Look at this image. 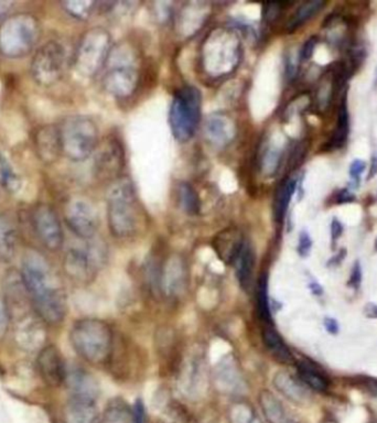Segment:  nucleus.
I'll return each instance as SVG.
<instances>
[{"instance_id":"nucleus-1","label":"nucleus","mask_w":377,"mask_h":423,"mask_svg":"<svg viewBox=\"0 0 377 423\" xmlns=\"http://www.w3.org/2000/svg\"><path fill=\"white\" fill-rule=\"evenodd\" d=\"M20 274L37 316L45 324L61 323L66 314V293L48 259L38 250H26Z\"/></svg>"},{"instance_id":"nucleus-2","label":"nucleus","mask_w":377,"mask_h":423,"mask_svg":"<svg viewBox=\"0 0 377 423\" xmlns=\"http://www.w3.org/2000/svg\"><path fill=\"white\" fill-rule=\"evenodd\" d=\"M242 54L243 47L238 32L226 26L212 29L199 51L201 71L213 81L225 79L236 71Z\"/></svg>"},{"instance_id":"nucleus-3","label":"nucleus","mask_w":377,"mask_h":423,"mask_svg":"<svg viewBox=\"0 0 377 423\" xmlns=\"http://www.w3.org/2000/svg\"><path fill=\"white\" fill-rule=\"evenodd\" d=\"M107 220L111 234L117 238H130L137 233L140 210L134 183L128 178L111 184L106 197Z\"/></svg>"},{"instance_id":"nucleus-4","label":"nucleus","mask_w":377,"mask_h":423,"mask_svg":"<svg viewBox=\"0 0 377 423\" xmlns=\"http://www.w3.org/2000/svg\"><path fill=\"white\" fill-rule=\"evenodd\" d=\"M103 86L114 98L134 94L139 82V58L130 43L113 45L104 66Z\"/></svg>"},{"instance_id":"nucleus-5","label":"nucleus","mask_w":377,"mask_h":423,"mask_svg":"<svg viewBox=\"0 0 377 423\" xmlns=\"http://www.w3.org/2000/svg\"><path fill=\"white\" fill-rule=\"evenodd\" d=\"M41 37V24L31 13L6 17L0 24V54L8 59L29 56Z\"/></svg>"},{"instance_id":"nucleus-6","label":"nucleus","mask_w":377,"mask_h":423,"mask_svg":"<svg viewBox=\"0 0 377 423\" xmlns=\"http://www.w3.org/2000/svg\"><path fill=\"white\" fill-rule=\"evenodd\" d=\"M70 342L77 354L89 363H104L111 352V328L98 318H82L72 326Z\"/></svg>"},{"instance_id":"nucleus-7","label":"nucleus","mask_w":377,"mask_h":423,"mask_svg":"<svg viewBox=\"0 0 377 423\" xmlns=\"http://www.w3.org/2000/svg\"><path fill=\"white\" fill-rule=\"evenodd\" d=\"M60 128L62 155L74 162L90 158L98 147L100 130L95 121L85 115L68 117Z\"/></svg>"},{"instance_id":"nucleus-8","label":"nucleus","mask_w":377,"mask_h":423,"mask_svg":"<svg viewBox=\"0 0 377 423\" xmlns=\"http://www.w3.org/2000/svg\"><path fill=\"white\" fill-rule=\"evenodd\" d=\"M202 111V95L195 86L181 87L172 98L169 124L174 137L179 142L192 139L198 129Z\"/></svg>"},{"instance_id":"nucleus-9","label":"nucleus","mask_w":377,"mask_h":423,"mask_svg":"<svg viewBox=\"0 0 377 423\" xmlns=\"http://www.w3.org/2000/svg\"><path fill=\"white\" fill-rule=\"evenodd\" d=\"M111 35L102 26L87 30L77 45L74 54V66L82 77H95L105 66L111 52Z\"/></svg>"},{"instance_id":"nucleus-10","label":"nucleus","mask_w":377,"mask_h":423,"mask_svg":"<svg viewBox=\"0 0 377 423\" xmlns=\"http://www.w3.org/2000/svg\"><path fill=\"white\" fill-rule=\"evenodd\" d=\"M66 52L63 45L56 40H49L37 47L32 56L30 72L39 86L56 84L66 69Z\"/></svg>"},{"instance_id":"nucleus-11","label":"nucleus","mask_w":377,"mask_h":423,"mask_svg":"<svg viewBox=\"0 0 377 423\" xmlns=\"http://www.w3.org/2000/svg\"><path fill=\"white\" fill-rule=\"evenodd\" d=\"M103 257V252L94 243L71 248L64 257V270L74 282L87 284L95 278Z\"/></svg>"},{"instance_id":"nucleus-12","label":"nucleus","mask_w":377,"mask_h":423,"mask_svg":"<svg viewBox=\"0 0 377 423\" xmlns=\"http://www.w3.org/2000/svg\"><path fill=\"white\" fill-rule=\"evenodd\" d=\"M32 226L38 240L50 252L61 249L64 233L61 222L56 212L48 204L40 203L32 210Z\"/></svg>"},{"instance_id":"nucleus-13","label":"nucleus","mask_w":377,"mask_h":423,"mask_svg":"<svg viewBox=\"0 0 377 423\" xmlns=\"http://www.w3.org/2000/svg\"><path fill=\"white\" fill-rule=\"evenodd\" d=\"M64 218L69 229L81 240H93L98 233V210L90 201L73 197L66 204Z\"/></svg>"},{"instance_id":"nucleus-14","label":"nucleus","mask_w":377,"mask_h":423,"mask_svg":"<svg viewBox=\"0 0 377 423\" xmlns=\"http://www.w3.org/2000/svg\"><path fill=\"white\" fill-rule=\"evenodd\" d=\"M45 325L35 311L16 318L13 326L15 343L26 352H40L47 341Z\"/></svg>"},{"instance_id":"nucleus-15","label":"nucleus","mask_w":377,"mask_h":423,"mask_svg":"<svg viewBox=\"0 0 377 423\" xmlns=\"http://www.w3.org/2000/svg\"><path fill=\"white\" fill-rule=\"evenodd\" d=\"M37 369L48 386L59 387L66 380V365L61 353L54 345H45L38 352Z\"/></svg>"},{"instance_id":"nucleus-16","label":"nucleus","mask_w":377,"mask_h":423,"mask_svg":"<svg viewBox=\"0 0 377 423\" xmlns=\"http://www.w3.org/2000/svg\"><path fill=\"white\" fill-rule=\"evenodd\" d=\"M204 137L214 147L223 148L230 145L236 137V124L225 114H212L206 119L203 126Z\"/></svg>"},{"instance_id":"nucleus-17","label":"nucleus","mask_w":377,"mask_h":423,"mask_svg":"<svg viewBox=\"0 0 377 423\" xmlns=\"http://www.w3.org/2000/svg\"><path fill=\"white\" fill-rule=\"evenodd\" d=\"M35 148L38 157L47 164L56 162L62 155L60 128L56 125L40 127L35 134Z\"/></svg>"},{"instance_id":"nucleus-18","label":"nucleus","mask_w":377,"mask_h":423,"mask_svg":"<svg viewBox=\"0 0 377 423\" xmlns=\"http://www.w3.org/2000/svg\"><path fill=\"white\" fill-rule=\"evenodd\" d=\"M66 387L69 388L70 397L98 400L100 387L98 381L90 373L79 367H66Z\"/></svg>"},{"instance_id":"nucleus-19","label":"nucleus","mask_w":377,"mask_h":423,"mask_svg":"<svg viewBox=\"0 0 377 423\" xmlns=\"http://www.w3.org/2000/svg\"><path fill=\"white\" fill-rule=\"evenodd\" d=\"M124 167V151L116 140H111L100 149L96 160L98 176L106 179L117 180Z\"/></svg>"},{"instance_id":"nucleus-20","label":"nucleus","mask_w":377,"mask_h":423,"mask_svg":"<svg viewBox=\"0 0 377 423\" xmlns=\"http://www.w3.org/2000/svg\"><path fill=\"white\" fill-rule=\"evenodd\" d=\"M243 236L236 229H225L214 237L213 248L223 263H233L243 247Z\"/></svg>"},{"instance_id":"nucleus-21","label":"nucleus","mask_w":377,"mask_h":423,"mask_svg":"<svg viewBox=\"0 0 377 423\" xmlns=\"http://www.w3.org/2000/svg\"><path fill=\"white\" fill-rule=\"evenodd\" d=\"M64 423H98L95 400L70 397L63 410Z\"/></svg>"},{"instance_id":"nucleus-22","label":"nucleus","mask_w":377,"mask_h":423,"mask_svg":"<svg viewBox=\"0 0 377 423\" xmlns=\"http://www.w3.org/2000/svg\"><path fill=\"white\" fill-rule=\"evenodd\" d=\"M274 385L280 394H284L287 399L297 405H307L311 400L310 390L307 388L302 381L297 380L285 371L276 374L274 378Z\"/></svg>"},{"instance_id":"nucleus-23","label":"nucleus","mask_w":377,"mask_h":423,"mask_svg":"<svg viewBox=\"0 0 377 423\" xmlns=\"http://www.w3.org/2000/svg\"><path fill=\"white\" fill-rule=\"evenodd\" d=\"M208 3H190L181 10L178 18V28L183 35L191 37L195 32L199 31L206 22L208 17Z\"/></svg>"},{"instance_id":"nucleus-24","label":"nucleus","mask_w":377,"mask_h":423,"mask_svg":"<svg viewBox=\"0 0 377 423\" xmlns=\"http://www.w3.org/2000/svg\"><path fill=\"white\" fill-rule=\"evenodd\" d=\"M259 405L268 423H299L286 406L268 390L259 394Z\"/></svg>"},{"instance_id":"nucleus-25","label":"nucleus","mask_w":377,"mask_h":423,"mask_svg":"<svg viewBox=\"0 0 377 423\" xmlns=\"http://www.w3.org/2000/svg\"><path fill=\"white\" fill-rule=\"evenodd\" d=\"M18 231L9 214H0V261L10 263L16 256Z\"/></svg>"},{"instance_id":"nucleus-26","label":"nucleus","mask_w":377,"mask_h":423,"mask_svg":"<svg viewBox=\"0 0 377 423\" xmlns=\"http://www.w3.org/2000/svg\"><path fill=\"white\" fill-rule=\"evenodd\" d=\"M164 291L167 295L176 297L185 291L187 286V272L185 263L179 258H172L167 263L164 271Z\"/></svg>"},{"instance_id":"nucleus-27","label":"nucleus","mask_w":377,"mask_h":423,"mask_svg":"<svg viewBox=\"0 0 377 423\" xmlns=\"http://www.w3.org/2000/svg\"><path fill=\"white\" fill-rule=\"evenodd\" d=\"M233 265L235 266L238 282L246 289L249 282H251L254 270L253 250H252L251 245L247 240L244 243L243 247L240 249V254H238Z\"/></svg>"},{"instance_id":"nucleus-28","label":"nucleus","mask_w":377,"mask_h":423,"mask_svg":"<svg viewBox=\"0 0 377 423\" xmlns=\"http://www.w3.org/2000/svg\"><path fill=\"white\" fill-rule=\"evenodd\" d=\"M263 341L266 345L267 350L276 360H279L280 363H291L293 360V355H291V351H289L285 342L282 341L279 334L274 329L267 328L263 331Z\"/></svg>"},{"instance_id":"nucleus-29","label":"nucleus","mask_w":377,"mask_h":423,"mask_svg":"<svg viewBox=\"0 0 377 423\" xmlns=\"http://www.w3.org/2000/svg\"><path fill=\"white\" fill-rule=\"evenodd\" d=\"M98 423H134V413L126 402L115 400L106 408Z\"/></svg>"},{"instance_id":"nucleus-30","label":"nucleus","mask_w":377,"mask_h":423,"mask_svg":"<svg viewBox=\"0 0 377 423\" xmlns=\"http://www.w3.org/2000/svg\"><path fill=\"white\" fill-rule=\"evenodd\" d=\"M348 132H350V117H348V100H346V95H344L339 108L338 121L332 138L330 140V146L332 148L342 147L348 139Z\"/></svg>"},{"instance_id":"nucleus-31","label":"nucleus","mask_w":377,"mask_h":423,"mask_svg":"<svg viewBox=\"0 0 377 423\" xmlns=\"http://www.w3.org/2000/svg\"><path fill=\"white\" fill-rule=\"evenodd\" d=\"M297 189V180L288 179L280 184L279 189L275 199V216L278 222H282L285 217L288 206L293 199V193Z\"/></svg>"},{"instance_id":"nucleus-32","label":"nucleus","mask_w":377,"mask_h":423,"mask_svg":"<svg viewBox=\"0 0 377 423\" xmlns=\"http://www.w3.org/2000/svg\"><path fill=\"white\" fill-rule=\"evenodd\" d=\"M0 184L10 194H17L22 187V178L3 153H0Z\"/></svg>"},{"instance_id":"nucleus-33","label":"nucleus","mask_w":377,"mask_h":423,"mask_svg":"<svg viewBox=\"0 0 377 423\" xmlns=\"http://www.w3.org/2000/svg\"><path fill=\"white\" fill-rule=\"evenodd\" d=\"M323 6H325V1H322V0H314V1H308V3L301 5L288 22V30L293 31V30L300 28L302 24L310 20L314 15L319 13Z\"/></svg>"},{"instance_id":"nucleus-34","label":"nucleus","mask_w":377,"mask_h":423,"mask_svg":"<svg viewBox=\"0 0 377 423\" xmlns=\"http://www.w3.org/2000/svg\"><path fill=\"white\" fill-rule=\"evenodd\" d=\"M282 158V149L272 142L267 144L266 147L263 149L261 157V169L264 176L268 178L275 176L279 169Z\"/></svg>"},{"instance_id":"nucleus-35","label":"nucleus","mask_w":377,"mask_h":423,"mask_svg":"<svg viewBox=\"0 0 377 423\" xmlns=\"http://www.w3.org/2000/svg\"><path fill=\"white\" fill-rule=\"evenodd\" d=\"M298 374L300 380L307 387H310V388L316 390V392H325V390H327V379L310 364L306 363V362L299 364Z\"/></svg>"},{"instance_id":"nucleus-36","label":"nucleus","mask_w":377,"mask_h":423,"mask_svg":"<svg viewBox=\"0 0 377 423\" xmlns=\"http://www.w3.org/2000/svg\"><path fill=\"white\" fill-rule=\"evenodd\" d=\"M217 384L220 390L224 394H234L240 389L238 371L231 364H223L220 366Z\"/></svg>"},{"instance_id":"nucleus-37","label":"nucleus","mask_w":377,"mask_h":423,"mask_svg":"<svg viewBox=\"0 0 377 423\" xmlns=\"http://www.w3.org/2000/svg\"><path fill=\"white\" fill-rule=\"evenodd\" d=\"M179 200L183 210L190 215H194L200 210L201 202L198 192L190 183L179 184Z\"/></svg>"},{"instance_id":"nucleus-38","label":"nucleus","mask_w":377,"mask_h":423,"mask_svg":"<svg viewBox=\"0 0 377 423\" xmlns=\"http://www.w3.org/2000/svg\"><path fill=\"white\" fill-rule=\"evenodd\" d=\"M64 10L69 13V16L77 20H86L90 18L93 11L95 10V1L91 0H71L62 3Z\"/></svg>"},{"instance_id":"nucleus-39","label":"nucleus","mask_w":377,"mask_h":423,"mask_svg":"<svg viewBox=\"0 0 377 423\" xmlns=\"http://www.w3.org/2000/svg\"><path fill=\"white\" fill-rule=\"evenodd\" d=\"M160 423H194V421L185 408L171 403L161 413Z\"/></svg>"},{"instance_id":"nucleus-40","label":"nucleus","mask_w":377,"mask_h":423,"mask_svg":"<svg viewBox=\"0 0 377 423\" xmlns=\"http://www.w3.org/2000/svg\"><path fill=\"white\" fill-rule=\"evenodd\" d=\"M230 423H256L253 408L244 402H238L229 411Z\"/></svg>"},{"instance_id":"nucleus-41","label":"nucleus","mask_w":377,"mask_h":423,"mask_svg":"<svg viewBox=\"0 0 377 423\" xmlns=\"http://www.w3.org/2000/svg\"><path fill=\"white\" fill-rule=\"evenodd\" d=\"M257 300H259V310L261 318L270 322L272 321V314L269 310L268 295H267V282L266 278L263 277L259 284V293H257Z\"/></svg>"},{"instance_id":"nucleus-42","label":"nucleus","mask_w":377,"mask_h":423,"mask_svg":"<svg viewBox=\"0 0 377 423\" xmlns=\"http://www.w3.org/2000/svg\"><path fill=\"white\" fill-rule=\"evenodd\" d=\"M230 351L231 346L225 341L217 339L215 342L212 343L210 348V360L213 364L220 363Z\"/></svg>"},{"instance_id":"nucleus-43","label":"nucleus","mask_w":377,"mask_h":423,"mask_svg":"<svg viewBox=\"0 0 377 423\" xmlns=\"http://www.w3.org/2000/svg\"><path fill=\"white\" fill-rule=\"evenodd\" d=\"M9 321H10V314H9L8 307L6 305L3 297H0V339H3L8 331Z\"/></svg>"},{"instance_id":"nucleus-44","label":"nucleus","mask_w":377,"mask_h":423,"mask_svg":"<svg viewBox=\"0 0 377 423\" xmlns=\"http://www.w3.org/2000/svg\"><path fill=\"white\" fill-rule=\"evenodd\" d=\"M312 240L308 231H302L299 235L298 252L302 257H306L311 250Z\"/></svg>"},{"instance_id":"nucleus-45","label":"nucleus","mask_w":377,"mask_h":423,"mask_svg":"<svg viewBox=\"0 0 377 423\" xmlns=\"http://www.w3.org/2000/svg\"><path fill=\"white\" fill-rule=\"evenodd\" d=\"M367 170V163L363 160H360V159H356L353 162L351 163V166H350V176H351V179L355 181V183H359L360 181V176H361L363 172Z\"/></svg>"},{"instance_id":"nucleus-46","label":"nucleus","mask_w":377,"mask_h":423,"mask_svg":"<svg viewBox=\"0 0 377 423\" xmlns=\"http://www.w3.org/2000/svg\"><path fill=\"white\" fill-rule=\"evenodd\" d=\"M316 43H318V40H316V37L309 38V39L307 40L304 47H302V49H301L300 51L301 61H307L309 60V59H311V56H314Z\"/></svg>"},{"instance_id":"nucleus-47","label":"nucleus","mask_w":377,"mask_h":423,"mask_svg":"<svg viewBox=\"0 0 377 423\" xmlns=\"http://www.w3.org/2000/svg\"><path fill=\"white\" fill-rule=\"evenodd\" d=\"M132 413H134V423H146L145 407L141 400L134 402Z\"/></svg>"},{"instance_id":"nucleus-48","label":"nucleus","mask_w":377,"mask_h":423,"mask_svg":"<svg viewBox=\"0 0 377 423\" xmlns=\"http://www.w3.org/2000/svg\"><path fill=\"white\" fill-rule=\"evenodd\" d=\"M362 282V269L361 266H360L359 261H356L354 263L353 269L351 271V279H350V284L354 288H359L360 284H361Z\"/></svg>"},{"instance_id":"nucleus-49","label":"nucleus","mask_w":377,"mask_h":423,"mask_svg":"<svg viewBox=\"0 0 377 423\" xmlns=\"http://www.w3.org/2000/svg\"><path fill=\"white\" fill-rule=\"evenodd\" d=\"M355 195L350 192L348 190H341L340 192L337 195V202L338 204H346V203H352L355 201Z\"/></svg>"},{"instance_id":"nucleus-50","label":"nucleus","mask_w":377,"mask_h":423,"mask_svg":"<svg viewBox=\"0 0 377 423\" xmlns=\"http://www.w3.org/2000/svg\"><path fill=\"white\" fill-rule=\"evenodd\" d=\"M342 234V224L340 223L338 218H333L332 223H331V237H332L333 242L338 240Z\"/></svg>"},{"instance_id":"nucleus-51","label":"nucleus","mask_w":377,"mask_h":423,"mask_svg":"<svg viewBox=\"0 0 377 423\" xmlns=\"http://www.w3.org/2000/svg\"><path fill=\"white\" fill-rule=\"evenodd\" d=\"M325 330L329 332L330 334H332V335H335V334L339 333V324L337 322V320L332 318H325Z\"/></svg>"},{"instance_id":"nucleus-52","label":"nucleus","mask_w":377,"mask_h":423,"mask_svg":"<svg viewBox=\"0 0 377 423\" xmlns=\"http://www.w3.org/2000/svg\"><path fill=\"white\" fill-rule=\"evenodd\" d=\"M15 3L13 1H0V19L7 16V13L13 8Z\"/></svg>"},{"instance_id":"nucleus-53","label":"nucleus","mask_w":377,"mask_h":423,"mask_svg":"<svg viewBox=\"0 0 377 423\" xmlns=\"http://www.w3.org/2000/svg\"><path fill=\"white\" fill-rule=\"evenodd\" d=\"M377 174V153L373 155L372 161H371V167H369V174L367 176V180L373 179Z\"/></svg>"},{"instance_id":"nucleus-54","label":"nucleus","mask_w":377,"mask_h":423,"mask_svg":"<svg viewBox=\"0 0 377 423\" xmlns=\"http://www.w3.org/2000/svg\"><path fill=\"white\" fill-rule=\"evenodd\" d=\"M344 257H346V250H341L339 255L335 256V257H333L332 259L330 261V265H331V263H334V265H337V263H340V261H342L343 258Z\"/></svg>"},{"instance_id":"nucleus-55","label":"nucleus","mask_w":377,"mask_h":423,"mask_svg":"<svg viewBox=\"0 0 377 423\" xmlns=\"http://www.w3.org/2000/svg\"><path fill=\"white\" fill-rule=\"evenodd\" d=\"M310 288H311L312 292H314V295H321L322 291H323L321 286L318 284H312L311 286H310Z\"/></svg>"},{"instance_id":"nucleus-56","label":"nucleus","mask_w":377,"mask_h":423,"mask_svg":"<svg viewBox=\"0 0 377 423\" xmlns=\"http://www.w3.org/2000/svg\"><path fill=\"white\" fill-rule=\"evenodd\" d=\"M369 307L372 309H367V310H369V313L367 316H369V318H377V305H371Z\"/></svg>"},{"instance_id":"nucleus-57","label":"nucleus","mask_w":377,"mask_h":423,"mask_svg":"<svg viewBox=\"0 0 377 423\" xmlns=\"http://www.w3.org/2000/svg\"><path fill=\"white\" fill-rule=\"evenodd\" d=\"M375 248H376L377 250V238L375 240Z\"/></svg>"},{"instance_id":"nucleus-58","label":"nucleus","mask_w":377,"mask_h":423,"mask_svg":"<svg viewBox=\"0 0 377 423\" xmlns=\"http://www.w3.org/2000/svg\"><path fill=\"white\" fill-rule=\"evenodd\" d=\"M327 423H335L334 421H329V422Z\"/></svg>"}]
</instances>
